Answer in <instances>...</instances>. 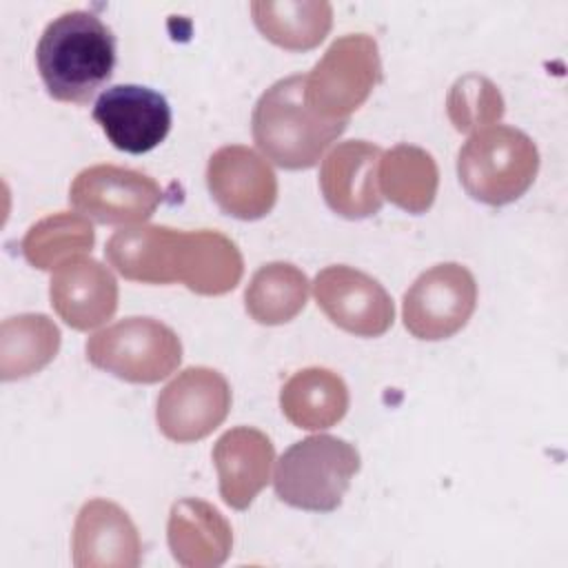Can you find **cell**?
Listing matches in <instances>:
<instances>
[{
    "label": "cell",
    "instance_id": "obj_1",
    "mask_svg": "<svg viewBox=\"0 0 568 568\" xmlns=\"http://www.w3.org/2000/svg\"><path fill=\"white\" fill-rule=\"evenodd\" d=\"M36 64L53 100L84 104L113 75L115 36L93 11H64L42 31Z\"/></svg>",
    "mask_w": 568,
    "mask_h": 568
},
{
    "label": "cell",
    "instance_id": "obj_2",
    "mask_svg": "<svg viewBox=\"0 0 568 568\" xmlns=\"http://www.w3.org/2000/svg\"><path fill=\"white\" fill-rule=\"evenodd\" d=\"M346 124L348 120H326L306 104L304 75L300 73L273 82L251 115L253 140L260 151L288 171L315 166Z\"/></svg>",
    "mask_w": 568,
    "mask_h": 568
},
{
    "label": "cell",
    "instance_id": "obj_3",
    "mask_svg": "<svg viewBox=\"0 0 568 568\" xmlns=\"http://www.w3.org/2000/svg\"><path fill=\"white\" fill-rule=\"evenodd\" d=\"M539 151L530 135L515 126L490 124L475 131L457 153L464 191L488 206L519 200L535 182Z\"/></svg>",
    "mask_w": 568,
    "mask_h": 568
},
{
    "label": "cell",
    "instance_id": "obj_4",
    "mask_svg": "<svg viewBox=\"0 0 568 568\" xmlns=\"http://www.w3.org/2000/svg\"><path fill=\"white\" fill-rule=\"evenodd\" d=\"M359 453L353 444L333 435H311L295 442L275 466V495L280 501L311 513L335 510L355 473Z\"/></svg>",
    "mask_w": 568,
    "mask_h": 568
},
{
    "label": "cell",
    "instance_id": "obj_5",
    "mask_svg": "<svg viewBox=\"0 0 568 568\" xmlns=\"http://www.w3.org/2000/svg\"><path fill=\"white\" fill-rule=\"evenodd\" d=\"M87 359L124 382L155 384L182 362L178 333L153 317H124L87 339Z\"/></svg>",
    "mask_w": 568,
    "mask_h": 568
},
{
    "label": "cell",
    "instance_id": "obj_6",
    "mask_svg": "<svg viewBox=\"0 0 568 568\" xmlns=\"http://www.w3.org/2000/svg\"><path fill=\"white\" fill-rule=\"evenodd\" d=\"M382 78V60L375 38L348 33L337 38L304 75L306 104L326 120H348Z\"/></svg>",
    "mask_w": 568,
    "mask_h": 568
},
{
    "label": "cell",
    "instance_id": "obj_7",
    "mask_svg": "<svg viewBox=\"0 0 568 568\" xmlns=\"http://www.w3.org/2000/svg\"><path fill=\"white\" fill-rule=\"evenodd\" d=\"M477 306V282L457 262L435 264L404 293L402 317L410 335L426 342L448 339L459 333Z\"/></svg>",
    "mask_w": 568,
    "mask_h": 568
},
{
    "label": "cell",
    "instance_id": "obj_8",
    "mask_svg": "<svg viewBox=\"0 0 568 568\" xmlns=\"http://www.w3.org/2000/svg\"><path fill=\"white\" fill-rule=\"evenodd\" d=\"M69 202L80 215L100 224L138 226L162 202V189L142 171L95 164L75 175L69 189Z\"/></svg>",
    "mask_w": 568,
    "mask_h": 568
},
{
    "label": "cell",
    "instance_id": "obj_9",
    "mask_svg": "<svg viewBox=\"0 0 568 568\" xmlns=\"http://www.w3.org/2000/svg\"><path fill=\"white\" fill-rule=\"evenodd\" d=\"M231 399V386L220 371L209 366H189L158 395V428L171 442H197L211 435L226 419Z\"/></svg>",
    "mask_w": 568,
    "mask_h": 568
},
{
    "label": "cell",
    "instance_id": "obj_10",
    "mask_svg": "<svg viewBox=\"0 0 568 568\" xmlns=\"http://www.w3.org/2000/svg\"><path fill=\"white\" fill-rule=\"evenodd\" d=\"M315 300L324 315L342 331L359 337L384 335L395 320V306L386 288L364 271L333 264L315 277Z\"/></svg>",
    "mask_w": 568,
    "mask_h": 568
},
{
    "label": "cell",
    "instance_id": "obj_11",
    "mask_svg": "<svg viewBox=\"0 0 568 568\" xmlns=\"http://www.w3.org/2000/svg\"><path fill=\"white\" fill-rule=\"evenodd\" d=\"M93 120L115 149L140 155L164 142L173 118L166 98L151 87L115 84L95 100Z\"/></svg>",
    "mask_w": 568,
    "mask_h": 568
},
{
    "label": "cell",
    "instance_id": "obj_12",
    "mask_svg": "<svg viewBox=\"0 0 568 568\" xmlns=\"http://www.w3.org/2000/svg\"><path fill=\"white\" fill-rule=\"evenodd\" d=\"M206 186L217 206L237 220H260L277 202L271 164L244 144L220 146L209 158Z\"/></svg>",
    "mask_w": 568,
    "mask_h": 568
},
{
    "label": "cell",
    "instance_id": "obj_13",
    "mask_svg": "<svg viewBox=\"0 0 568 568\" xmlns=\"http://www.w3.org/2000/svg\"><path fill=\"white\" fill-rule=\"evenodd\" d=\"M382 149L366 140L337 144L322 162L320 189L326 204L342 217L362 220L382 209L377 169Z\"/></svg>",
    "mask_w": 568,
    "mask_h": 568
},
{
    "label": "cell",
    "instance_id": "obj_14",
    "mask_svg": "<svg viewBox=\"0 0 568 568\" xmlns=\"http://www.w3.org/2000/svg\"><path fill=\"white\" fill-rule=\"evenodd\" d=\"M73 566L135 568L142 561V541L129 513L109 499H89L73 526Z\"/></svg>",
    "mask_w": 568,
    "mask_h": 568
},
{
    "label": "cell",
    "instance_id": "obj_15",
    "mask_svg": "<svg viewBox=\"0 0 568 568\" xmlns=\"http://www.w3.org/2000/svg\"><path fill=\"white\" fill-rule=\"evenodd\" d=\"M49 297L64 324L75 331H91L118 311V282L102 262L75 255L53 271Z\"/></svg>",
    "mask_w": 568,
    "mask_h": 568
},
{
    "label": "cell",
    "instance_id": "obj_16",
    "mask_svg": "<svg viewBox=\"0 0 568 568\" xmlns=\"http://www.w3.org/2000/svg\"><path fill=\"white\" fill-rule=\"evenodd\" d=\"M275 462L273 442L253 426L226 430L213 446V464L220 479V497L235 510H246L268 484Z\"/></svg>",
    "mask_w": 568,
    "mask_h": 568
},
{
    "label": "cell",
    "instance_id": "obj_17",
    "mask_svg": "<svg viewBox=\"0 0 568 568\" xmlns=\"http://www.w3.org/2000/svg\"><path fill=\"white\" fill-rule=\"evenodd\" d=\"M166 541L178 564L186 568H215L231 555L233 530L215 506L184 497L171 506Z\"/></svg>",
    "mask_w": 568,
    "mask_h": 568
},
{
    "label": "cell",
    "instance_id": "obj_18",
    "mask_svg": "<svg viewBox=\"0 0 568 568\" xmlns=\"http://www.w3.org/2000/svg\"><path fill=\"white\" fill-rule=\"evenodd\" d=\"M180 229L160 224H138L115 231L106 246L109 264L126 280L142 284L178 282Z\"/></svg>",
    "mask_w": 568,
    "mask_h": 568
},
{
    "label": "cell",
    "instance_id": "obj_19",
    "mask_svg": "<svg viewBox=\"0 0 568 568\" xmlns=\"http://www.w3.org/2000/svg\"><path fill=\"white\" fill-rule=\"evenodd\" d=\"M244 273L237 244L220 231H182L178 255V282L197 295H224Z\"/></svg>",
    "mask_w": 568,
    "mask_h": 568
},
{
    "label": "cell",
    "instance_id": "obj_20",
    "mask_svg": "<svg viewBox=\"0 0 568 568\" xmlns=\"http://www.w3.org/2000/svg\"><path fill=\"white\" fill-rule=\"evenodd\" d=\"M280 408L297 428H331L348 410V386L335 371L308 366L284 382L280 390Z\"/></svg>",
    "mask_w": 568,
    "mask_h": 568
},
{
    "label": "cell",
    "instance_id": "obj_21",
    "mask_svg": "<svg viewBox=\"0 0 568 568\" xmlns=\"http://www.w3.org/2000/svg\"><path fill=\"white\" fill-rule=\"evenodd\" d=\"M257 31L286 51L315 49L333 27V7L326 0H260L251 2Z\"/></svg>",
    "mask_w": 568,
    "mask_h": 568
},
{
    "label": "cell",
    "instance_id": "obj_22",
    "mask_svg": "<svg viewBox=\"0 0 568 568\" xmlns=\"http://www.w3.org/2000/svg\"><path fill=\"white\" fill-rule=\"evenodd\" d=\"M382 197L408 213H424L433 206L439 171L433 155L415 144H397L382 153L377 169Z\"/></svg>",
    "mask_w": 568,
    "mask_h": 568
},
{
    "label": "cell",
    "instance_id": "obj_23",
    "mask_svg": "<svg viewBox=\"0 0 568 568\" xmlns=\"http://www.w3.org/2000/svg\"><path fill=\"white\" fill-rule=\"evenodd\" d=\"M60 348V328L42 313H20L0 326V377L4 382L40 373Z\"/></svg>",
    "mask_w": 568,
    "mask_h": 568
},
{
    "label": "cell",
    "instance_id": "obj_24",
    "mask_svg": "<svg viewBox=\"0 0 568 568\" xmlns=\"http://www.w3.org/2000/svg\"><path fill=\"white\" fill-rule=\"evenodd\" d=\"M308 300V277L291 262H268L260 266L246 291V313L264 326L286 324L302 313Z\"/></svg>",
    "mask_w": 568,
    "mask_h": 568
},
{
    "label": "cell",
    "instance_id": "obj_25",
    "mask_svg": "<svg viewBox=\"0 0 568 568\" xmlns=\"http://www.w3.org/2000/svg\"><path fill=\"white\" fill-rule=\"evenodd\" d=\"M95 233L89 217L80 213H53L27 231L22 253L31 266L51 271L62 262L91 251Z\"/></svg>",
    "mask_w": 568,
    "mask_h": 568
},
{
    "label": "cell",
    "instance_id": "obj_26",
    "mask_svg": "<svg viewBox=\"0 0 568 568\" xmlns=\"http://www.w3.org/2000/svg\"><path fill=\"white\" fill-rule=\"evenodd\" d=\"M446 109L457 131H479L504 115V98L488 78L466 73L450 87Z\"/></svg>",
    "mask_w": 568,
    "mask_h": 568
}]
</instances>
